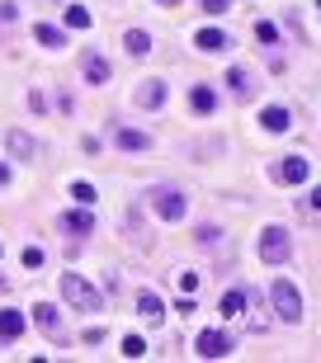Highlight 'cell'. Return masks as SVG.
<instances>
[{"label":"cell","mask_w":321,"mask_h":363,"mask_svg":"<svg viewBox=\"0 0 321 363\" xmlns=\"http://www.w3.org/2000/svg\"><path fill=\"white\" fill-rule=\"evenodd\" d=\"M62 297H67L76 311H99V307H104V297L94 293V288L80 279V274H62Z\"/></svg>","instance_id":"1"},{"label":"cell","mask_w":321,"mask_h":363,"mask_svg":"<svg viewBox=\"0 0 321 363\" xmlns=\"http://www.w3.org/2000/svg\"><path fill=\"white\" fill-rule=\"evenodd\" d=\"M288 255H293V236H288L283 227H265L260 231V259H265V264H283Z\"/></svg>","instance_id":"2"},{"label":"cell","mask_w":321,"mask_h":363,"mask_svg":"<svg viewBox=\"0 0 321 363\" xmlns=\"http://www.w3.org/2000/svg\"><path fill=\"white\" fill-rule=\"evenodd\" d=\"M269 297H274V311H279V316H283L288 325H293V321H303V297H298V288H293L288 279H274Z\"/></svg>","instance_id":"3"},{"label":"cell","mask_w":321,"mask_h":363,"mask_svg":"<svg viewBox=\"0 0 321 363\" xmlns=\"http://www.w3.org/2000/svg\"><path fill=\"white\" fill-rule=\"evenodd\" d=\"M151 203H156V213L165 217V222H180V217L189 213L185 194H180V189H165V184H156V189H151Z\"/></svg>","instance_id":"4"},{"label":"cell","mask_w":321,"mask_h":363,"mask_svg":"<svg viewBox=\"0 0 321 363\" xmlns=\"http://www.w3.org/2000/svg\"><path fill=\"white\" fill-rule=\"evenodd\" d=\"M274 179H279V184H303V179H312V161L308 156H283V161L274 165Z\"/></svg>","instance_id":"5"},{"label":"cell","mask_w":321,"mask_h":363,"mask_svg":"<svg viewBox=\"0 0 321 363\" xmlns=\"http://www.w3.org/2000/svg\"><path fill=\"white\" fill-rule=\"evenodd\" d=\"M194 350H199L203 359H227L232 354V335H222V330H203V335L194 340Z\"/></svg>","instance_id":"6"},{"label":"cell","mask_w":321,"mask_h":363,"mask_svg":"<svg viewBox=\"0 0 321 363\" xmlns=\"http://www.w3.org/2000/svg\"><path fill=\"white\" fill-rule=\"evenodd\" d=\"M33 321H38V325H43V330H48L53 340H67V330H62V316H57V307H53V302H38V307H33Z\"/></svg>","instance_id":"7"},{"label":"cell","mask_w":321,"mask_h":363,"mask_svg":"<svg viewBox=\"0 0 321 363\" xmlns=\"http://www.w3.org/2000/svg\"><path fill=\"white\" fill-rule=\"evenodd\" d=\"M137 316H142V321H151V325H156L160 316H165V302H160V297L151 293V288H142V293H137Z\"/></svg>","instance_id":"8"},{"label":"cell","mask_w":321,"mask_h":363,"mask_svg":"<svg viewBox=\"0 0 321 363\" xmlns=\"http://www.w3.org/2000/svg\"><path fill=\"white\" fill-rule=\"evenodd\" d=\"M114 147L119 151H151V137L137 133V128H119V133H114Z\"/></svg>","instance_id":"9"},{"label":"cell","mask_w":321,"mask_h":363,"mask_svg":"<svg viewBox=\"0 0 321 363\" xmlns=\"http://www.w3.org/2000/svg\"><path fill=\"white\" fill-rule=\"evenodd\" d=\"M241 307H246V293H241V288H227V293L217 297V311H222V321H236Z\"/></svg>","instance_id":"10"},{"label":"cell","mask_w":321,"mask_h":363,"mask_svg":"<svg viewBox=\"0 0 321 363\" xmlns=\"http://www.w3.org/2000/svg\"><path fill=\"white\" fill-rule=\"evenodd\" d=\"M62 227H67L71 236H90V231H94V217L85 213V208H71V213L62 217Z\"/></svg>","instance_id":"11"},{"label":"cell","mask_w":321,"mask_h":363,"mask_svg":"<svg viewBox=\"0 0 321 363\" xmlns=\"http://www.w3.org/2000/svg\"><path fill=\"white\" fill-rule=\"evenodd\" d=\"M260 123H265V133H288V128H293V113H288V108H265V113H260Z\"/></svg>","instance_id":"12"},{"label":"cell","mask_w":321,"mask_h":363,"mask_svg":"<svg viewBox=\"0 0 321 363\" xmlns=\"http://www.w3.org/2000/svg\"><path fill=\"white\" fill-rule=\"evenodd\" d=\"M194 48L199 52H222V48H232V38L217 33V28H203V33H194Z\"/></svg>","instance_id":"13"},{"label":"cell","mask_w":321,"mask_h":363,"mask_svg":"<svg viewBox=\"0 0 321 363\" xmlns=\"http://www.w3.org/2000/svg\"><path fill=\"white\" fill-rule=\"evenodd\" d=\"M24 335V316L10 307H0V340H19Z\"/></svg>","instance_id":"14"},{"label":"cell","mask_w":321,"mask_h":363,"mask_svg":"<svg viewBox=\"0 0 321 363\" xmlns=\"http://www.w3.org/2000/svg\"><path fill=\"white\" fill-rule=\"evenodd\" d=\"M10 156H14V161H33V156H38L33 137H28V133H10Z\"/></svg>","instance_id":"15"},{"label":"cell","mask_w":321,"mask_h":363,"mask_svg":"<svg viewBox=\"0 0 321 363\" xmlns=\"http://www.w3.org/2000/svg\"><path fill=\"white\" fill-rule=\"evenodd\" d=\"M85 81H90V85H104L109 81V62L99 52H85Z\"/></svg>","instance_id":"16"},{"label":"cell","mask_w":321,"mask_h":363,"mask_svg":"<svg viewBox=\"0 0 321 363\" xmlns=\"http://www.w3.org/2000/svg\"><path fill=\"white\" fill-rule=\"evenodd\" d=\"M189 104H194V113H213V108H217V94L208 90V85H194V90H189Z\"/></svg>","instance_id":"17"},{"label":"cell","mask_w":321,"mask_h":363,"mask_svg":"<svg viewBox=\"0 0 321 363\" xmlns=\"http://www.w3.org/2000/svg\"><path fill=\"white\" fill-rule=\"evenodd\" d=\"M160 99H165V85L160 81H147L142 90H137V104L142 108H160Z\"/></svg>","instance_id":"18"},{"label":"cell","mask_w":321,"mask_h":363,"mask_svg":"<svg viewBox=\"0 0 321 363\" xmlns=\"http://www.w3.org/2000/svg\"><path fill=\"white\" fill-rule=\"evenodd\" d=\"M123 48H128L133 57H147V52H151V38L142 33V28H128V38H123Z\"/></svg>","instance_id":"19"},{"label":"cell","mask_w":321,"mask_h":363,"mask_svg":"<svg viewBox=\"0 0 321 363\" xmlns=\"http://www.w3.org/2000/svg\"><path fill=\"white\" fill-rule=\"evenodd\" d=\"M33 38H38L43 48H62V43H67V38H62V28H53V24H33Z\"/></svg>","instance_id":"20"},{"label":"cell","mask_w":321,"mask_h":363,"mask_svg":"<svg viewBox=\"0 0 321 363\" xmlns=\"http://www.w3.org/2000/svg\"><path fill=\"white\" fill-rule=\"evenodd\" d=\"M67 28H90V10L85 5H67Z\"/></svg>","instance_id":"21"},{"label":"cell","mask_w":321,"mask_h":363,"mask_svg":"<svg viewBox=\"0 0 321 363\" xmlns=\"http://www.w3.org/2000/svg\"><path fill=\"white\" fill-rule=\"evenodd\" d=\"M227 85H232V90L241 94V99L251 94V76H246V71H241V67H236V71H227Z\"/></svg>","instance_id":"22"},{"label":"cell","mask_w":321,"mask_h":363,"mask_svg":"<svg viewBox=\"0 0 321 363\" xmlns=\"http://www.w3.org/2000/svg\"><path fill=\"white\" fill-rule=\"evenodd\" d=\"M255 38L265 43V48H274V43H279V28L269 24V19H260V24H255Z\"/></svg>","instance_id":"23"},{"label":"cell","mask_w":321,"mask_h":363,"mask_svg":"<svg viewBox=\"0 0 321 363\" xmlns=\"http://www.w3.org/2000/svg\"><path fill=\"white\" fill-rule=\"evenodd\" d=\"M123 354H128V359H142V354H147V340H142V335H128V340H123Z\"/></svg>","instance_id":"24"},{"label":"cell","mask_w":321,"mask_h":363,"mask_svg":"<svg viewBox=\"0 0 321 363\" xmlns=\"http://www.w3.org/2000/svg\"><path fill=\"white\" fill-rule=\"evenodd\" d=\"M43 259H48V255H43V245H28V250H24V269H43Z\"/></svg>","instance_id":"25"},{"label":"cell","mask_w":321,"mask_h":363,"mask_svg":"<svg viewBox=\"0 0 321 363\" xmlns=\"http://www.w3.org/2000/svg\"><path fill=\"white\" fill-rule=\"evenodd\" d=\"M71 199H76L80 208H90V203H94V184H76V189H71Z\"/></svg>","instance_id":"26"},{"label":"cell","mask_w":321,"mask_h":363,"mask_svg":"<svg viewBox=\"0 0 321 363\" xmlns=\"http://www.w3.org/2000/svg\"><path fill=\"white\" fill-rule=\"evenodd\" d=\"M298 217H308V222H317V203H312V194H308V199H298Z\"/></svg>","instance_id":"27"},{"label":"cell","mask_w":321,"mask_h":363,"mask_svg":"<svg viewBox=\"0 0 321 363\" xmlns=\"http://www.w3.org/2000/svg\"><path fill=\"white\" fill-rule=\"evenodd\" d=\"M203 10H208V14H227L232 0H203Z\"/></svg>","instance_id":"28"},{"label":"cell","mask_w":321,"mask_h":363,"mask_svg":"<svg viewBox=\"0 0 321 363\" xmlns=\"http://www.w3.org/2000/svg\"><path fill=\"white\" fill-rule=\"evenodd\" d=\"M217 236H222L217 227H203V231H199V245H217Z\"/></svg>","instance_id":"29"},{"label":"cell","mask_w":321,"mask_h":363,"mask_svg":"<svg viewBox=\"0 0 321 363\" xmlns=\"http://www.w3.org/2000/svg\"><path fill=\"white\" fill-rule=\"evenodd\" d=\"M5 184H10V165L0 161V189H5Z\"/></svg>","instance_id":"30"},{"label":"cell","mask_w":321,"mask_h":363,"mask_svg":"<svg viewBox=\"0 0 321 363\" xmlns=\"http://www.w3.org/2000/svg\"><path fill=\"white\" fill-rule=\"evenodd\" d=\"M160 5H180V0H160Z\"/></svg>","instance_id":"31"},{"label":"cell","mask_w":321,"mask_h":363,"mask_svg":"<svg viewBox=\"0 0 321 363\" xmlns=\"http://www.w3.org/2000/svg\"><path fill=\"white\" fill-rule=\"evenodd\" d=\"M0 293H5V279H0Z\"/></svg>","instance_id":"32"}]
</instances>
